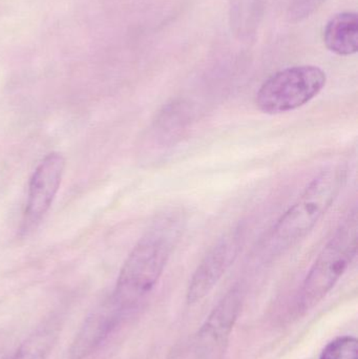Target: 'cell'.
Returning a JSON list of instances; mask_svg holds the SVG:
<instances>
[{
    "mask_svg": "<svg viewBox=\"0 0 358 359\" xmlns=\"http://www.w3.org/2000/svg\"><path fill=\"white\" fill-rule=\"evenodd\" d=\"M184 213L178 209L156 217L124 262L111 301L121 311L136 306L157 286L184 230Z\"/></svg>",
    "mask_w": 358,
    "mask_h": 359,
    "instance_id": "obj_1",
    "label": "cell"
},
{
    "mask_svg": "<svg viewBox=\"0 0 358 359\" xmlns=\"http://www.w3.org/2000/svg\"><path fill=\"white\" fill-rule=\"evenodd\" d=\"M346 168L332 165L319 172L283 213L270 233L271 248L285 250L307 236L331 208L347 181Z\"/></svg>",
    "mask_w": 358,
    "mask_h": 359,
    "instance_id": "obj_2",
    "label": "cell"
},
{
    "mask_svg": "<svg viewBox=\"0 0 358 359\" xmlns=\"http://www.w3.org/2000/svg\"><path fill=\"white\" fill-rule=\"evenodd\" d=\"M357 246L358 215L354 209L340 223L311 266L298 295V311H308L334 288L357 257Z\"/></svg>",
    "mask_w": 358,
    "mask_h": 359,
    "instance_id": "obj_3",
    "label": "cell"
},
{
    "mask_svg": "<svg viewBox=\"0 0 358 359\" xmlns=\"http://www.w3.org/2000/svg\"><path fill=\"white\" fill-rule=\"evenodd\" d=\"M327 75L315 65L287 67L271 75L259 88L256 103L267 115L296 111L325 88Z\"/></svg>",
    "mask_w": 358,
    "mask_h": 359,
    "instance_id": "obj_4",
    "label": "cell"
},
{
    "mask_svg": "<svg viewBox=\"0 0 358 359\" xmlns=\"http://www.w3.org/2000/svg\"><path fill=\"white\" fill-rule=\"evenodd\" d=\"M65 159L61 154L50 153L34 170L27 188L22 219V232L33 230L50 210L64 174Z\"/></svg>",
    "mask_w": 358,
    "mask_h": 359,
    "instance_id": "obj_5",
    "label": "cell"
},
{
    "mask_svg": "<svg viewBox=\"0 0 358 359\" xmlns=\"http://www.w3.org/2000/svg\"><path fill=\"white\" fill-rule=\"evenodd\" d=\"M242 305L243 293L237 287L221 299L198 334L195 359H224Z\"/></svg>",
    "mask_w": 358,
    "mask_h": 359,
    "instance_id": "obj_6",
    "label": "cell"
},
{
    "mask_svg": "<svg viewBox=\"0 0 358 359\" xmlns=\"http://www.w3.org/2000/svg\"><path fill=\"white\" fill-rule=\"evenodd\" d=\"M242 238L241 229L235 228L224 234L206 253L189 282L186 293L188 304L202 301L220 282L239 255Z\"/></svg>",
    "mask_w": 358,
    "mask_h": 359,
    "instance_id": "obj_7",
    "label": "cell"
},
{
    "mask_svg": "<svg viewBox=\"0 0 358 359\" xmlns=\"http://www.w3.org/2000/svg\"><path fill=\"white\" fill-rule=\"evenodd\" d=\"M122 312L111 299L97 307L76 334L69 351L71 359H84L94 353L111 334Z\"/></svg>",
    "mask_w": 358,
    "mask_h": 359,
    "instance_id": "obj_8",
    "label": "cell"
},
{
    "mask_svg": "<svg viewBox=\"0 0 358 359\" xmlns=\"http://www.w3.org/2000/svg\"><path fill=\"white\" fill-rule=\"evenodd\" d=\"M324 43L330 52L340 56H351L358 50V17L357 13L334 15L324 29Z\"/></svg>",
    "mask_w": 358,
    "mask_h": 359,
    "instance_id": "obj_9",
    "label": "cell"
},
{
    "mask_svg": "<svg viewBox=\"0 0 358 359\" xmlns=\"http://www.w3.org/2000/svg\"><path fill=\"white\" fill-rule=\"evenodd\" d=\"M58 339V326L48 323L29 335L11 359H48Z\"/></svg>",
    "mask_w": 358,
    "mask_h": 359,
    "instance_id": "obj_10",
    "label": "cell"
},
{
    "mask_svg": "<svg viewBox=\"0 0 358 359\" xmlns=\"http://www.w3.org/2000/svg\"><path fill=\"white\" fill-rule=\"evenodd\" d=\"M319 359H358L357 339L353 337H340L330 341Z\"/></svg>",
    "mask_w": 358,
    "mask_h": 359,
    "instance_id": "obj_11",
    "label": "cell"
}]
</instances>
